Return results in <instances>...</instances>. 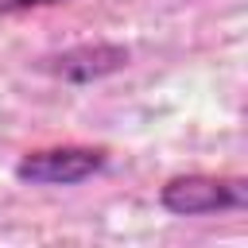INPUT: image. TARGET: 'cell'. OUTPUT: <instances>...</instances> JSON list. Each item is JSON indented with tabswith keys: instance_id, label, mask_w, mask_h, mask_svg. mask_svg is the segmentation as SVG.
<instances>
[{
	"instance_id": "obj_2",
	"label": "cell",
	"mask_w": 248,
	"mask_h": 248,
	"mask_svg": "<svg viewBox=\"0 0 248 248\" xmlns=\"http://www.w3.org/2000/svg\"><path fill=\"white\" fill-rule=\"evenodd\" d=\"M112 151L101 143H50L31 147L16 159V178L27 186H78L108 167Z\"/></svg>"
},
{
	"instance_id": "obj_3",
	"label": "cell",
	"mask_w": 248,
	"mask_h": 248,
	"mask_svg": "<svg viewBox=\"0 0 248 248\" xmlns=\"http://www.w3.org/2000/svg\"><path fill=\"white\" fill-rule=\"evenodd\" d=\"M128 62H132V50L124 43L93 39V43H74L54 54H43L35 62V70L54 81H66V85H89V81H105V78L128 70Z\"/></svg>"
},
{
	"instance_id": "obj_1",
	"label": "cell",
	"mask_w": 248,
	"mask_h": 248,
	"mask_svg": "<svg viewBox=\"0 0 248 248\" xmlns=\"http://www.w3.org/2000/svg\"><path fill=\"white\" fill-rule=\"evenodd\" d=\"M159 205L170 217H205V213H229L248 205V182L240 174H170L159 186Z\"/></svg>"
},
{
	"instance_id": "obj_4",
	"label": "cell",
	"mask_w": 248,
	"mask_h": 248,
	"mask_svg": "<svg viewBox=\"0 0 248 248\" xmlns=\"http://www.w3.org/2000/svg\"><path fill=\"white\" fill-rule=\"evenodd\" d=\"M70 0H0V19L4 16H23V12H39V8H58Z\"/></svg>"
}]
</instances>
